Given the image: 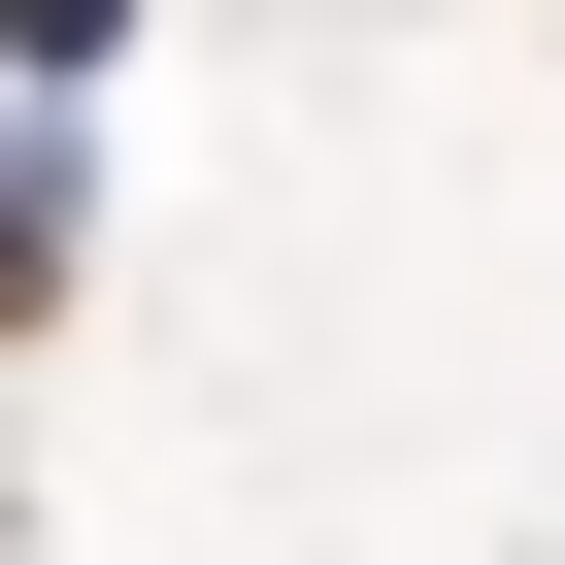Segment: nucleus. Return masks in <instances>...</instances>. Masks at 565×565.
<instances>
[{"instance_id": "1", "label": "nucleus", "mask_w": 565, "mask_h": 565, "mask_svg": "<svg viewBox=\"0 0 565 565\" xmlns=\"http://www.w3.org/2000/svg\"><path fill=\"white\" fill-rule=\"evenodd\" d=\"M0 333H67V167L0 134Z\"/></svg>"}]
</instances>
